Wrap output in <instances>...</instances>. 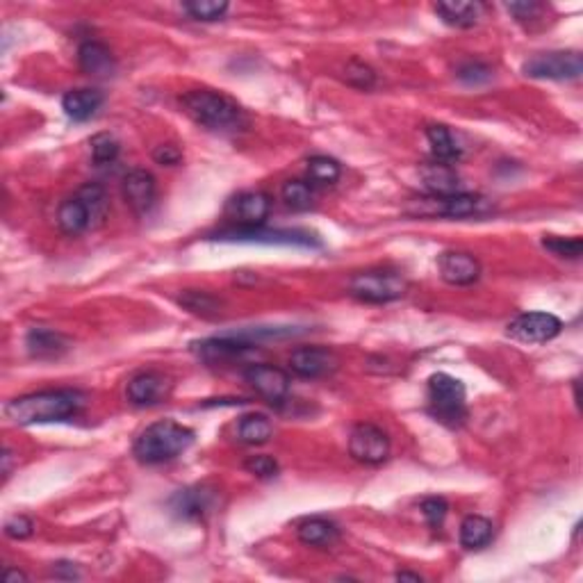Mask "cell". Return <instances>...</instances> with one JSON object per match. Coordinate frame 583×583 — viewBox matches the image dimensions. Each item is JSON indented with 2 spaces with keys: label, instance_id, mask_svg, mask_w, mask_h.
I'll return each instance as SVG.
<instances>
[{
  "label": "cell",
  "instance_id": "20",
  "mask_svg": "<svg viewBox=\"0 0 583 583\" xmlns=\"http://www.w3.org/2000/svg\"><path fill=\"white\" fill-rule=\"evenodd\" d=\"M103 105V94L96 89H73L62 98V110L71 121H89Z\"/></svg>",
  "mask_w": 583,
  "mask_h": 583
},
{
  "label": "cell",
  "instance_id": "19",
  "mask_svg": "<svg viewBox=\"0 0 583 583\" xmlns=\"http://www.w3.org/2000/svg\"><path fill=\"white\" fill-rule=\"evenodd\" d=\"M422 183L431 196H452L458 194V174L452 165L444 162H431L419 169Z\"/></svg>",
  "mask_w": 583,
  "mask_h": 583
},
{
  "label": "cell",
  "instance_id": "16",
  "mask_svg": "<svg viewBox=\"0 0 583 583\" xmlns=\"http://www.w3.org/2000/svg\"><path fill=\"white\" fill-rule=\"evenodd\" d=\"M121 190L123 199H126V203L130 205V210L135 214H146L156 205L157 185L156 178H153L148 171L135 169L130 171V174H126Z\"/></svg>",
  "mask_w": 583,
  "mask_h": 583
},
{
  "label": "cell",
  "instance_id": "34",
  "mask_svg": "<svg viewBox=\"0 0 583 583\" xmlns=\"http://www.w3.org/2000/svg\"><path fill=\"white\" fill-rule=\"evenodd\" d=\"M447 510L449 506L443 497H428V499L422 501V516L426 517L431 529H440V526H443L444 517H447Z\"/></svg>",
  "mask_w": 583,
  "mask_h": 583
},
{
  "label": "cell",
  "instance_id": "7",
  "mask_svg": "<svg viewBox=\"0 0 583 583\" xmlns=\"http://www.w3.org/2000/svg\"><path fill=\"white\" fill-rule=\"evenodd\" d=\"M581 71V53L577 50H554V53L535 55L525 64L526 76L538 80H577Z\"/></svg>",
  "mask_w": 583,
  "mask_h": 583
},
{
  "label": "cell",
  "instance_id": "42",
  "mask_svg": "<svg viewBox=\"0 0 583 583\" xmlns=\"http://www.w3.org/2000/svg\"><path fill=\"white\" fill-rule=\"evenodd\" d=\"M3 581L12 583V581H28V574L23 572V570H12L7 568L5 572H3Z\"/></svg>",
  "mask_w": 583,
  "mask_h": 583
},
{
  "label": "cell",
  "instance_id": "36",
  "mask_svg": "<svg viewBox=\"0 0 583 583\" xmlns=\"http://www.w3.org/2000/svg\"><path fill=\"white\" fill-rule=\"evenodd\" d=\"M458 78L467 85H483L492 78V71L481 62H470L458 68Z\"/></svg>",
  "mask_w": 583,
  "mask_h": 583
},
{
  "label": "cell",
  "instance_id": "33",
  "mask_svg": "<svg viewBox=\"0 0 583 583\" xmlns=\"http://www.w3.org/2000/svg\"><path fill=\"white\" fill-rule=\"evenodd\" d=\"M543 247L550 248V251L554 253V256H559V258H568V260H579L583 251V242L579 238H572V239L544 238Z\"/></svg>",
  "mask_w": 583,
  "mask_h": 583
},
{
  "label": "cell",
  "instance_id": "43",
  "mask_svg": "<svg viewBox=\"0 0 583 583\" xmlns=\"http://www.w3.org/2000/svg\"><path fill=\"white\" fill-rule=\"evenodd\" d=\"M10 471H12V452L10 449H5V452H3V474L10 477Z\"/></svg>",
  "mask_w": 583,
  "mask_h": 583
},
{
  "label": "cell",
  "instance_id": "3",
  "mask_svg": "<svg viewBox=\"0 0 583 583\" xmlns=\"http://www.w3.org/2000/svg\"><path fill=\"white\" fill-rule=\"evenodd\" d=\"M194 443V431L174 419H162L139 433L132 453L144 465H162L183 456Z\"/></svg>",
  "mask_w": 583,
  "mask_h": 583
},
{
  "label": "cell",
  "instance_id": "30",
  "mask_svg": "<svg viewBox=\"0 0 583 583\" xmlns=\"http://www.w3.org/2000/svg\"><path fill=\"white\" fill-rule=\"evenodd\" d=\"M178 303L180 306H185L190 312H194V315H201V317H217L219 308H221L219 299H214L212 294H208V292H196V290L183 292L178 299Z\"/></svg>",
  "mask_w": 583,
  "mask_h": 583
},
{
  "label": "cell",
  "instance_id": "37",
  "mask_svg": "<svg viewBox=\"0 0 583 583\" xmlns=\"http://www.w3.org/2000/svg\"><path fill=\"white\" fill-rule=\"evenodd\" d=\"M346 83L360 89H370L374 85V71L360 62H351L346 67Z\"/></svg>",
  "mask_w": 583,
  "mask_h": 583
},
{
  "label": "cell",
  "instance_id": "28",
  "mask_svg": "<svg viewBox=\"0 0 583 583\" xmlns=\"http://www.w3.org/2000/svg\"><path fill=\"white\" fill-rule=\"evenodd\" d=\"M281 196L283 201H285L287 208L299 210V212L310 210L312 203H315V190H312V185L310 183H306V180H299V178L287 180L281 190Z\"/></svg>",
  "mask_w": 583,
  "mask_h": 583
},
{
  "label": "cell",
  "instance_id": "32",
  "mask_svg": "<svg viewBox=\"0 0 583 583\" xmlns=\"http://www.w3.org/2000/svg\"><path fill=\"white\" fill-rule=\"evenodd\" d=\"M119 156V141L114 139V137L105 135V132H101V135H96L92 139V160L96 162V165H112L114 160H117Z\"/></svg>",
  "mask_w": 583,
  "mask_h": 583
},
{
  "label": "cell",
  "instance_id": "10",
  "mask_svg": "<svg viewBox=\"0 0 583 583\" xmlns=\"http://www.w3.org/2000/svg\"><path fill=\"white\" fill-rule=\"evenodd\" d=\"M349 453L363 465H381L390 456V437L374 424H358L349 435Z\"/></svg>",
  "mask_w": 583,
  "mask_h": 583
},
{
  "label": "cell",
  "instance_id": "11",
  "mask_svg": "<svg viewBox=\"0 0 583 583\" xmlns=\"http://www.w3.org/2000/svg\"><path fill=\"white\" fill-rule=\"evenodd\" d=\"M244 381L272 406H281L290 394V376L276 364L258 363L244 372Z\"/></svg>",
  "mask_w": 583,
  "mask_h": 583
},
{
  "label": "cell",
  "instance_id": "23",
  "mask_svg": "<svg viewBox=\"0 0 583 583\" xmlns=\"http://www.w3.org/2000/svg\"><path fill=\"white\" fill-rule=\"evenodd\" d=\"M481 3H437L435 14L452 28H474L481 19Z\"/></svg>",
  "mask_w": 583,
  "mask_h": 583
},
{
  "label": "cell",
  "instance_id": "17",
  "mask_svg": "<svg viewBox=\"0 0 583 583\" xmlns=\"http://www.w3.org/2000/svg\"><path fill=\"white\" fill-rule=\"evenodd\" d=\"M229 212L239 226H263L272 212V199L265 192H244L230 201Z\"/></svg>",
  "mask_w": 583,
  "mask_h": 583
},
{
  "label": "cell",
  "instance_id": "38",
  "mask_svg": "<svg viewBox=\"0 0 583 583\" xmlns=\"http://www.w3.org/2000/svg\"><path fill=\"white\" fill-rule=\"evenodd\" d=\"M34 534L32 520L25 516H14L5 522V535L12 540H25Z\"/></svg>",
  "mask_w": 583,
  "mask_h": 583
},
{
  "label": "cell",
  "instance_id": "1",
  "mask_svg": "<svg viewBox=\"0 0 583 583\" xmlns=\"http://www.w3.org/2000/svg\"><path fill=\"white\" fill-rule=\"evenodd\" d=\"M85 406H87V397L78 390H44V392L12 399L5 406V415L14 424L30 426V424L71 419L83 413Z\"/></svg>",
  "mask_w": 583,
  "mask_h": 583
},
{
  "label": "cell",
  "instance_id": "27",
  "mask_svg": "<svg viewBox=\"0 0 583 583\" xmlns=\"http://www.w3.org/2000/svg\"><path fill=\"white\" fill-rule=\"evenodd\" d=\"M274 435V426L267 415H244L238 424V437L244 444H265Z\"/></svg>",
  "mask_w": 583,
  "mask_h": 583
},
{
  "label": "cell",
  "instance_id": "25",
  "mask_svg": "<svg viewBox=\"0 0 583 583\" xmlns=\"http://www.w3.org/2000/svg\"><path fill=\"white\" fill-rule=\"evenodd\" d=\"M426 139H428V144H431L433 157H435L437 162L453 165V162L461 157V146H458L456 137L452 135V130H449L447 126H440V123H435V126H428Z\"/></svg>",
  "mask_w": 583,
  "mask_h": 583
},
{
  "label": "cell",
  "instance_id": "21",
  "mask_svg": "<svg viewBox=\"0 0 583 583\" xmlns=\"http://www.w3.org/2000/svg\"><path fill=\"white\" fill-rule=\"evenodd\" d=\"M25 346H28V354L32 358L50 360L67 354L68 340L64 336H59V333L49 331V328H32L28 333V337H25Z\"/></svg>",
  "mask_w": 583,
  "mask_h": 583
},
{
  "label": "cell",
  "instance_id": "14",
  "mask_svg": "<svg viewBox=\"0 0 583 583\" xmlns=\"http://www.w3.org/2000/svg\"><path fill=\"white\" fill-rule=\"evenodd\" d=\"M171 392V381L169 376L160 374V372H141V374L132 376L128 381L126 397L132 406H156L160 401H165Z\"/></svg>",
  "mask_w": 583,
  "mask_h": 583
},
{
  "label": "cell",
  "instance_id": "9",
  "mask_svg": "<svg viewBox=\"0 0 583 583\" xmlns=\"http://www.w3.org/2000/svg\"><path fill=\"white\" fill-rule=\"evenodd\" d=\"M563 331V321L552 312H525L508 324V336L525 345H543Z\"/></svg>",
  "mask_w": 583,
  "mask_h": 583
},
{
  "label": "cell",
  "instance_id": "41",
  "mask_svg": "<svg viewBox=\"0 0 583 583\" xmlns=\"http://www.w3.org/2000/svg\"><path fill=\"white\" fill-rule=\"evenodd\" d=\"M53 574L58 579H78L80 574H78V570L73 568V563H55V568H53Z\"/></svg>",
  "mask_w": 583,
  "mask_h": 583
},
{
  "label": "cell",
  "instance_id": "26",
  "mask_svg": "<svg viewBox=\"0 0 583 583\" xmlns=\"http://www.w3.org/2000/svg\"><path fill=\"white\" fill-rule=\"evenodd\" d=\"M495 538V526L488 517L470 516L461 525V544L465 550H483Z\"/></svg>",
  "mask_w": 583,
  "mask_h": 583
},
{
  "label": "cell",
  "instance_id": "44",
  "mask_svg": "<svg viewBox=\"0 0 583 583\" xmlns=\"http://www.w3.org/2000/svg\"><path fill=\"white\" fill-rule=\"evenodd\" d=\"M397 579L399 581H415V583H422V577L415 572H397Z\"/></svg>",
  "mask_w": 583,
  "mask_h": 583
},
{
  "label": "cell",
  "instance_id": "31",
  "mask_svg": "<svg viewBox=\"0 0 583 583\" xmlns=\"http://www.w3.org/2000/svg\"><path fill=\"white\" fill-rule=\"evenodd\" d=\"M185 12L196 21H219L224 19L229 12V3L224 0H194V3H185Z\"/></svg>",
  "mask_w": 583,
  "mask_h": 583
},
{
  "label": "cell",
  "instance_id": "6",
  "mask_svg": "<svg viewBox=\"0 0 583 583\" xmlns=\"http://www.w3.org/2000/svg\"><path fill=\"white\" fill-rule=\"evenodd\" d=\"M351 297L364 303H390L406 297L408 281L394 269H367L349 281Z\"/></svg>",
  "mask_w": 583,
  "mask_h": 583
},
{
  "label": "cell",
  "instance_id": "18",
  "mask_svg": "<svg viewBox=\"0 0 583 583\" xmlns=\"http://www.w3.org/2000/svg\"><path fill=\"white\" fill-rule=\"evenodd\" d=\"M78 64L87 76L94 78H110L117 71V59L112 50L101 41H85L78 49Z\"/></svg>",
  "mask_w": 583,
  "mask_h": 583
},
{
  "label": "cell",
  "instance_id": "39",
  "mask_svg": "<svg viewBox=\"0 0 583 583\" xmlns=\"http://www.w3.org/2000/svg\"><path fill=\"white\" fill-rule=\"evenodd\" d=\"M506 10L517 21H535L540 12L544 10V5H538V3H510V5H506Z\"/></svg>",
  "mask_w": 583,
  "mask_h": 583
},
{
  "label": "cell",
  "instance_id": "29",
  "mask_svg": "<svg viewBox=\"0 0 583 583\" xmlns=\"http://www.w3.org/2000/svg\"><path fill=\"white\" fill-rule=\"evenodd\" d=\"M342 175L340 162L328 156H315L308 160V178L315 185H333Z\"/></svg>",
  "mask_w": 583,
  "mask_h": 583
},
{
  "label": "cell",
  "instance_id": "15",
  "mask_svg": "<svg viewBox=\"0 0 583 583\" xmlns=\"http://www.w3.org/2000/svg\"><path fill=\"white\" fill-rule=\"evenodd\" d=\"M437 272L449 285H471L481 278V265L471 253L444 251L437 258Z\"/></svg>",
  "mask_w": 583,
  "mask_h": 583
},
{
  "label": "cell",
  "instance_id": "40",
  "mask_svg": "<svg viewBox=\"0 0 583 583\" xmlns=\"http://www.w3.org/2000/svg\"><path fill=\"white\" fill-rule=\"evenodd\" d=\"M153 160L162 166H174L183 160V153H180L178 146L162 144V146H157L156 151H153Z\"/></svg>",
  "mask_w": 583,
  "mask_h": 583
},
{
  "label": "cell",
  "instance_id": "2",
  "mask_svg": "<svg viewBox=\"0 0 583 583\" xmlns=\"http://www.w3.org/2000/svg\"><path fill=\"white\" fill-rule=\"evenodd\" d=\"M180 105L190 119L212 132H239L248 119L242 107L230 96L212 89H194L180 98Z\"/></svg>",
  "mask_w": 583,
  "mask_h": 583
},
{
  "label": "cell",
  "instance_id": "24",
  "mask_svg": "<svg viewBox=\"0 0 583 583\" xmlns=\"http://www.w3.org/2000/svg\"><path fill=\"white\" fill-rule=\"evenodd\" d=\"M297 534L299 540L303 544H310V547H333L340 540V529L333 522L321 520V517H312V520L301 522Z\"/></svg>",
  "mask_w": 583,
  "mask_h": 583
},
{
  "label": "cell",
  "instance_id": "13",
  "mask_svg": "<svg viewBox=\"0 0 583 583\" xmlns=\"http://www.w3.org/2000/svg\"><path fill=\"white\" fill-rule=\"evenodd\" d=\"M337 355L321 346H301L290 355V370L301 379H324L337 370Z\"/></svg>",
  "mask_w": 583,
  "mask_h": 583
},
{
  "label": "cell",
  "instance_id": "8",
  "mask_svg": "<svg viewBox=\"0 0 583 583\" xmlns=\"http://www.w3.org/2000/svg\"><path fill=\"white\" fill-rule=\"evenodd\" d=\"M214 239L221 242H256V244H285V247H319L310 233L301 230H267L263 226H235V229L221 230L214 235Z\"/></svg>",
  "mask_w": 583,
  "mask_h": 583
},
{
  "label": "cell",
  "instance_id": "4",
  "mask_svg": "<svg viewBox=\"0 0 583 583\" xmlns=\"http://www.w3.org/2000/svg\"><path fill=\"white\" fill-rule=\"evenodd\" d=\"M110 201L98 183H85L73 196L62 201L58 208V226L62 233L78 238L87 230L105 224Z\"/></svg>",
  "mask_w": 583,
  "mask_h": 583
},
{
  "label": "cell",
  "instance_id": "22",
  "mask_svg": "<svg viewBox=\"0 0 583 583\" xmlns=\"http://www.w3.org/2000/svg\"><path fill=\"white\" fill-rule=\"evenodd\" d=\"M214 495L208 488H192V490H183L174 497L171 508L175 510V516L187 517V520H199L212 508Z\"/></svg>",
  "mask_w": 583,
  "mask_h": 583
},
{
  "label": "cell",
  "instance_id": "5",
  "mask_svg": "<svg viewBox=\"0 0 583 583\" xmlns=\"http://www.w3.org/2000/svg\"><path fill=\"white\" fill-rule=\"evenodd\" d=\"M428 413L447 428H461L467 419L465 385L453 376L437 372L428 379Z\"/></svg>",
  "mask_w": 583,
  "mask_h": 583
},
{
  "label": "cell",
  "instance_id": "12",
  "mask_svg": "<svg viewBox=\"0 0 583 583\" xmlns=\"http://www.w3.org/2000/svg\"><path fill=\"white\" fill-rule=\"evenodd\" d=\"M424 203H428L431 208L417 210V214H440V217L449 219H465V217H477V214H483L490 210V203L488 199L477 194H458L452 196H431V199H424Z\"/></svg>",
  "mask_w": 583,
  "mask_h": 583
},
{
  "label": "cell",
  "instance_id": "35",
  "mask_svg": "<svg viewBox=\"0 0 583 583\" xmlns=\"http://www.w3.org/2000/svg\"><path fill=\"white\" fill-rule=\"evenodd\" d=\"M244 467L258 479H274L278 474V462L272 456H251Z\"/></svg>",
  "mask_w": 583,
  "mask_h": 583
}]
</instances>
